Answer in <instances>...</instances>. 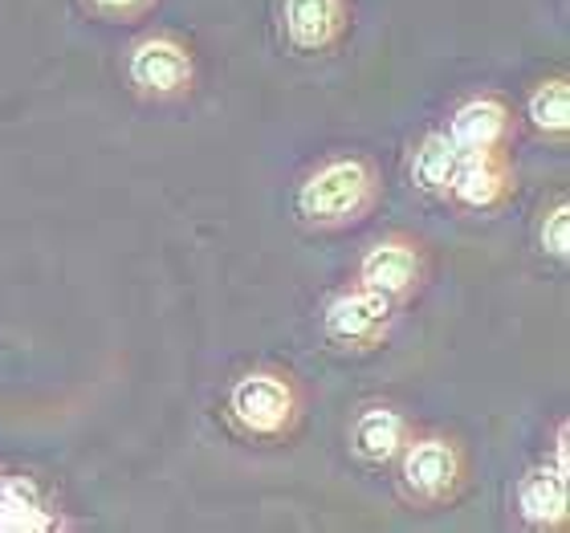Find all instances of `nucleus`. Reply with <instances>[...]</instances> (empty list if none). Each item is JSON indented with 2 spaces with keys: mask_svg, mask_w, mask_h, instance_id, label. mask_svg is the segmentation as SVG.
Returning a JSON list of instances; mask_svg holds the SVG:
<instances>
[{
  "mask_svg": "<svg viewBox=\"0 0 570 533\" xmlns=\"http://www.w3.org/2000/svg\"><path fill=\"white\" fill-rule=\"evenodd\" d=\"M375 196H380L375 167L363 155H338L302 179L297 216L314 228H346L371 213Z\"/></svg>",
  "mask_w": 570,
  "mask_h": 533,
  "instance_id": "1",
  "label": "nucleus"
},
{
  "mask_svg": "<svg viewBox=\"0 0 570 533\" xmlns=\"http://www.w3.org/2000/svg\"><path fill=\"white\" fill-rule=\"evenodd\" d=\"M400 488L412 505H449L464 485V452L449 436H420L400 448Z\"/></svg>",
  "mask_w": 570,
  "mask_h": 533,
  "instance_id": "2",
  "label": "nucleus"
},
{
  "mask_svg": "<svg viewBox=\"0 0 570 533\" xmlns=\"http://www.w3.org/2000/svg\"><path fill=\"white\" fill-rule=\"evenodd\" d=\"M228 412L249 436L282 440L294 432L297 415H302V395L289 383V375L277 371H249L233 383L228 392Z\"/></svg>",
  "mask_w": 570,
  "mask_h": 533,
  "instance_id": "3",
  "label": "nucleus"
},
{
  "mask_svg": "<svg viewBox=\"0 0 570 533\" xmlns=\"http://www.w3.org/2000/svg\"><path fill=\"white\" fill-rule=\"evenodd\" d=\"M322 322H326V338L338 343L343 351H371L392 334L395 302L380 289L355 285V289H343L334 297Z\"/></svg>",
  "mask_w": 570,
  "mask_h": 533,
  "instance_id": "4",
  "label": "nucleus"
},
{
  "mask_svg": "<svg viewBox=\"0 0 570 533\" xmlns=\"http://www.w3.org/2000/svg\"><path fill=\"white\" fill-rule=\"evenodd\" d=\"M449 196L461 208L473 213H493L513 196V167L510 155L501 147L489 151H461L456 155V171L449 179Z\"/></svg>",
  "mask_w": 570,
  "mask_h": 533,
  "instance_id": "5",
  "label": "nucleus"
},
{
  "mask_svg": "<svg viewBox=\"0 0 570 533\" xmlns=\"http://www.w3.org/2000/svg\"><path fill=\"white\" fill-rule=\"evenodd\" d=\"M131 82L139 86L142 95L155 98H176L188 95L191 82H196V61H191V49L176 37H147L131 49Z\"/></svg>",
  "mask_w": 570,
  "mask_h": 533,
  "instance_id": "6",
  "label": "nucleus"
},
{
  "mask_svg": "<svg viewBox=\"0 0 570 533\" xmlns=\"http://www.w3.org/2000/svg\"><path fill=\"white\" fill-rule=\"evenodd\" d=\"M358 285L380 289L392 302H404L424 285V249L407 237L375 240L358 261Z\"/></svg>",
  "mask_w": 570,
  "mask_h": 533,
  "instance_id": "7",
  "label": "nucleus"
},
{
  "mask_svg": "<svg viewBox=\"0 0 570 533\" xmlns=\"http://www.w3.org/2000/svg\"><path fill=\"white\" fill-rule=\"evenodd\" d=\"M570 468L554 464H538L522 476L518 485V513L525 525L534 530H567L570 522Z\"/></svg>",
  "mask_w": 570,
  "mask_h": 533,
  "instance_id": "8",
  "label": "nucleus"
},
{
  "mask_svg": "<svg viewBox=\"0 0 570 533\" xmlns=\"http://www.w3.org/2000/svg\"><path fill=\"white\" fill-rule=\"evenodd\" d=\"M282 21L289 46L302 53H322L343 37L346 0H285Z\"/></svg>",
  "mask_w": 570,
  "mask_h": 533,
  "instance_id": "9",
  "label": "nucleus"
},
{
  "mask_svg": "<svg viewBox=\"0 0 570 533\" xmlns=\"http://www.w3.org/2000/svg\"><path fill=\"white\" fill-rule=\"evenodd\" d=\"M513 131L510 107L493 95H476L464 107H456L449 122V139L456 142V151H489V147H505Z\"/></svg>",
  "mask_w": 570,
  "mask_h": 533,
  "instance_id": "10",
  "label": "nucleus"
},
{
  "mask_svg": "<svg viewBox=\"0 0 570 533\" xmlns=\"http://www.w3.org/2000/svg\"><path fill=\"white\" fill-rule=\"evenodd\" d=\"M407 440V420L395 407H363L351 427V448L367 464H392Z\"/></svg>",
  "mask_w": 570,
  "mask_h": 533,
  "instance_id": "11",
  "label": "nucleus"
},
{
  "mask_svg": "<svg viewBox=\"0 0 570 533\" xmlns=\"http://www.w3.org/2000/svg\"><path fill=\"white\" fill-rule=\"evenodd\" d=\"M58 517L41 505V493L29 476H0V530H58Z\"/></svg>",
  "mask_w": 570,
  "mask_h": 533,
  "instance_id": "12",
  "label": "nucleus"
},
{
  "mask_svg": "<svg viewBox=\"0 0 570 533\" xmlns=\"http://www.w3.org/2000/svg\"><path fill=\"white\" fill-rule=\"evenodd\" d=\"M456 142L449 139V131L428 135L412 155V184L428 196H449V179L456 171Z\"/></svg>",
  "mask_w": 570,
  "mask_h": 533,
  "instance_id": "13",
  "label": "nucleus"
},
{
  "mask_svg": "<svg viewBox=\"0 0 570 533\" xmlns=\"http://www.w3.org/2000/svg\"><path fill=\"white\" fill-rule=\"evenodd\" d=\"M525 115L542 135H567L570 131V86L567 78H550L530 95Z\"/></svg>",
  "mask_w": 570,
  "mask_h": 533,
  "instance_id": "14",
  "label": "nucleus"
},
{
  "mask_svg": "<svg viewBox=\"0 0 570 533\" xmlns=\"http://www.w3.org/2000/svg\"><path fill=\"white\" fill-rule=\"evenodd\" d=\"M538 240H542V253H550V257H559V261L570 257V204L567 200H559L542 216Z\"/></svg>",
  "mask_w": 570,
  "mask_h": 533,
  "instance_id": "15",
  "label": "nucleus"
},
{
  "mask_svg": "<svg viewBox=\"0 0 570 533\" xmlns=\"http://www.w3.org/2000/svg\"><path fill=\"white\" fill-rule=\"evenodd\" d=\"M90 9L115 17V21H127V17H142L147 9H155V0H90Z\"/></svg>",
  "mask_w": 570,
  "mask_h": 533,
  "instance_id": "16",
  "label": "nucleus"
}]
</instances>
